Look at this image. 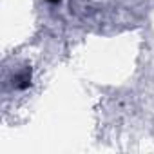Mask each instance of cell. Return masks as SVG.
I'll return each mask as SVG.
<instances>
[{
  "label": "cell",
  "instance_id": "cell-1",
  "mask_svg": "<svg viewBox=\"0 0 154 154\" xmlns=\"http://www.w3.org/2000/svg\"><path fill=\"white\" fill-rule=\"evenodd\" d=\"M17 87L18 89H26V87H29V84H31V71L29 69H26L22 74H18V78H17Z\"/></svg>",
  "mask_w": 154,
  "mask_h": 154
}]
</instances>
